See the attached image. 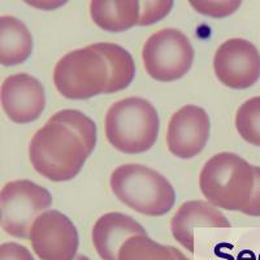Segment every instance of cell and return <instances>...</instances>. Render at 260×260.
I'll return each mask as SVG.
<instances>
[{
	"mask_svg": "<svg viewBox=\"0 0 260 260\" xmlns=\"http://www.w3.org/2000/svg\"><path fill=\"white\" fill-rule=\"evenodd\" d=\"M96 145V125L85 113L62 110L37 130L29 159L39 175L53 182L74 178Z\"/></svg>",
	"mask_w": 260,
	"mask_h": 260,
	"instance_id": "1",
	"label": "cell"
},
{
	"mask_svg": "<svg viewBox=\"0 0 260 260\" xmlns=\"http://www.w3.org/2000/svg\"><path fill=\"white\" fill-rule=\"evenodd\" d=\"M254 185V166L233 152L211 157L199 177L202 194L208 203L228 211H242L251 199Z\"/></svg>",
	"mask_w": 260,
	"mask_h": 260,
	"instance_id": "2",
	"label": "cell"
},
{
	"mask_svg": "<svg viewBox=\"0 0 260 260\" xmlns=\"http://www.w3.org/2000/svg\"><path fill=\"white\" fill-rule=\"evenodd\" d=\"M159 115L142 98L130 96L116 102L106 115L108 142L124 154H141L155 145L159 134Z\"/></svg>",
	"mask_w": 260,
	"mask_h": 260,
	"instance_id": "3",
	"label": "cell"
},
{
	"mask_svg": "<svg viewBox=\"0 0 260 260\" xmlns=\"http://www.w3.org/2000/svg\"><path fill=\"white\" fill-rule=\"evenodd\" d=\"M111 189L127 207L146 216H162L172 210L176 192L159 172L139 164L120 166L111 175Z\"/></svg>",
	"mask_w": 260,
	"mask_h": 260,
	"instance_id": "4",
	"label": "cell"
},
{
	"mask_svg": "<svg viewBox=\"0 0 260 260\" xmlns=\"http://www.w3.org/2000/svg\"><path fill=\"white\" fill-rule=\"evenodd\" d=\"M110 77L107 59L94 45L67 53L53 71L55 87L62 96L72 101H85L107 94Z\"/></svg>",
	"mask_w": 260,
	"mask_h": 260,
	"instance_id": "5",
	"label": "cell"
},
{
	"mask_svg": "<svg viewBox=\"0 0 260 260\" xmlns=\"http://www.w3.org/2000/svg\"><path fill=\"white\" fill-rule=\"evenodd\" d=\"M51 203L50 191L32 181L7 182L0 194L3 231L16 238H29L32 224L46 212Z\"/></svg>",
	"mask_w": 260,
	"mask_h": 260,
	"instance_id": "6",
	"label": "cell"
},
{
	"mask_svg": "<svg viewBox=\"0 0 260 260\" xmlns=\"http://www.w3.org/2000/svg\"><path fill=\"white\" fill-rule=\"evenodd\" d=\"M142 60L151 78L172 82L182 78L190 71L194 61V48L182 31L162 29L146 41Z\"/></svg>",
	"mask_w": 260,
	"mask_h": 260,
	"instance_id": "7",
	"label": "cell"
},
{
	"mask_svg": "<svg viewBox=\"0 0 260 260\" xmlns=\"http://www.w3.org/2000/svg\"><path fill=\"white\" fill-rule=\"evenodd\" d=\"M29 240L41 260H74L77 256V229L57 210H48L39 216L32 224Z\"/></svg>",
	"mask_w": 260,
	"mask_h": 260,
	"instance_id": "8",
	"label": "cell"
},
{
	"mask_svg": "<svg viewBox=\"0 0 260 260\" xmlns=\"http://www.w3.org/2000/svg\"><path fill=\"white\" fill-rule=\"evenodd\" d=\"M213 68L225 86L247 89L260 78V52L246 39H228L216 50Z\"/></svg>",
	"mask_w": 260,
	"mask_h": 260,
	"instance_id": "9",
	"label": "cell"
},
{
	"mask_svg": "<svg viewBox=\"0 0 260 260\" xmlns=\"http://www.w3.org/2000/svg\"><path fill=\"white\" fill-rule=\"evenodd\" d=\"M210 129V117L202 107H182L169 120L167 132L169 151L181 159L197 156L207 145Z\"/></svg>",
	"mask_w": 260,
	"mask_h": 260,
	"instance_id": "10",
	"label": "cell"
},
{
	"mask_svg": "<svg viewBox=\"0 0 260 260\" xmlns=\"http://www.w3.org/2000/svg\"><path fill=\"white\" fill-rule=\"evenodd\" d=\"M2 107L16 124L36 121L46 107L45 87L30 74H12L2 83Z\"/></svg>",
	"mask_w": 260,
	"mask_h": 260,
	"instance_id": "11",
	"label": "cell"
},
{
	"mask_svg": "<svg viewBox=\"0 0 260 260\" xmlns=\"http://www.w3.org/2000/svg\"><path fill=\"white\" fill-rule=\"evenodd\" d=\"M145 234L147 233L136 219L121 212H110L95 222L92 243L102 260H118L120 248L129 238Z\"/></svg>",
	"mask_w": 260,
	"mask_h": 260,
	"instance_id": "12",
	"label": "cell"
},
{
	"mask_svg": "<svg viewBox=\"0 0 260 260\" xmlns=\"http://www.w3.org/2000/svg\"><path fill=\"white\" fill-rule=\"evenodd\" d=\"M197 226L231 228V222L208 202H185L172 219L171 231L175 240L190 252H194V229Z\"/></svg>",
	"mask_w": 260,
	"mask_h": 260,
	"instance_id": "13",
	"label": "cell"
},
{
	"mask_svg": "<svg viewBox=\"0 0 260 260\" xmlns=\"http://www.w3.org/2000/svg\"><path fill=\"white\" fill-rule=\"evenodd\" d=\"M90 13L95 24L111 32H120L139 25L141 2L137 0H94Z\"/></svg>",
	"mask_w": 260,
	"mask_h": 260,
	"instance_id": "14",
	"label": "cell"
},
{
	"mask_svg": "<svg viewBox=\"0 0 260 260\" xmlns=\"http://www.w3.org/2000/svg\"><path fill=\"white\" fill-rule=\"evenodd\" d=\"M32 52V37L26 25L12 16L0 17V64H22Z\"/></svg>",
	"mask_w": 260,
	"mask_h": 260,
	"instance_id": "15",
	"label": "cell"
},
{
	"mask_svg": "<svg viewBox=\"0 0 260 260\" xmlns=\"http://www.w3.org/2000/svg\"><path fill=\"white\" fill-rule=\"evenodd\" d=\"M94 46L96 50L103 53L110 67L111 77L107 94L126 89L136 76V65L132 55L121 46L115 43L102 42V43H95Z\"/></svg>",
	"mask_w": 260,
	"mask_h": 260,
	"instance_id": "16",
	"label": "cell"
},
{
	"mask_svg": "<svg viewBox=\"0 0 260 260\" xmlns=\"http://www.w3.org/2000/svg\"><path fill=\"white\" fill-rule=\"evenodd\" d=\"M118 260H190L173 246H164L147 234L132 237L124 243Z\"/></svg>",
	"mask_w": 260,
	"mask_h": 260,
	"instance_id": "17",
	"label": "cell"
},
{
	"mask_svg": "<svg viewBox=\"0 0 260 260\" xmlns=\"http://www.w3.org/2000/svg\"><path fill=\"white\" fill-rule=\"evenodd\" d=\"M236 127L246 142L260 147V96L248 99L238 108Z\"/></svg>",
	"mask_w": 260,
	"mask_h": 260,
	"instance_id": "18",
	"label": "cell"
},
{
	"mask_svg": "<svg viewBox=\"0 0 260 260\" xmlns=\"http://www.w3.org/2000/svg\"><path fill=\"white\" fill-rule=\"evenodd\" d=\"M194 9L212 17H225L240 8L241 2H190Z\"/></svg>",
	"mask_w": 260,
	"mask_h": 260,
	"instance_id": "19",
	"label": "cell"
},
{
	"mask_svg": "<svg viewBox=\"0 0 260 260\" xmlns=\"http://www.w3.org/2000/svg\"><path fill=\"white\" fill-rule=\"evenodd\" d=\"M141 21L139 25H150L161 20L169 13L173 2H141Z\"/></svg>",
	"mask_w": 260,
	"mask_h": 260,
	"instance_id": "20",
	"label": "cell"
},
{
	"mask_svg": "<svg viewBox=\"0 0 260 260\" xmlns=\"http://www.w3.org/2000/svg\"><path fill=\"white\" fill-rule=\"evenodd\" d=\"M0 260H34V257L25 246L6 242L0 246Z\"/></svg>",
	"mask_w": 260,
	"mask_h": 260,
	"instance_id": "21",
	"label": "cell"
},
{
	"mask_svg": "<svg viewBox=\"0 0 260 260\" xmlns=\"http://www.w3.org/2000/svg\"><path fill=\"white\" fill-rule=\"evenodd\" d=\"M255 185L251 199L241 212L247 216H260V167H254Z\"/></svg>",
	"mask_w": 260,
	"mask_h": 260,
	"instance_id": "22",
	"label": "cell"
},
{
	"mask_svg": "<svg viewBox=\"0 0 260 260\" xmlns=\"http://www.w3.org/2000/svg\"><path fill=\"white\" fill-rule=\"evenodd\" d=\"M74 260H90V259L86 256V255L80 254V255H77V256H76V259H74Z\"/></svg>",
	"mask_w": 260,
	"mask_h": 260,
	"instance_id": "23",
	"label": "cell"
}]
</instances>
